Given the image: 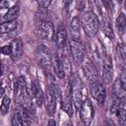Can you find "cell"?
Returning a JSON list of instances; mask_svg holds the SVG:
<instances>
[{"label": "cell", "mask_w": 126, "mask_h": 126, "mask_svg": "<svg viewBox=\"0 0 126 126\" xmlns=\"http://www.w3.org/2000/svg\"><path fill=\"white\" fill-rule=\"evenodd\" d=\"M81 25L86 35L89 37H94L96 34L99 27L98 20L93 11H87L82 15Z\"/></svg>", "instance_id": "obj_1"}, {"label": "cell", "mask_w": 126, "mask_h": 126, "mask_svg": "<svg viewBox=\"0 0 126 126\" xmlns=\"http://www.w3.org/2000/svg\"><path fill=\"white\" fill-rule=\"evenodd\" d=\"M69 51L76 64H82L85 58V47L79 38H72L69 41Z\"/></svg>", "instance_id": "obj_2"}, {"label": "cell", "mask_w": 126, "mask_h": 126, "mask_svg": "<svg viewBox=\"0 0 126 126\" xmlns=\"http://www.w3.org/2000/svg\"><path fill=\"white\" fill-rule=\"evenodd\" d=\"M80 117H81L83 124L85 125L91 124L94 118V108H93L91 100L88 97H86L82 101V104L80 106Z\"/></svg>", "instance_id": "obj_3"}, {"label": "cell", "mask_w": 126, "mask_h": 126, "mask_svg": "<svg viewBox=\"0 0 126 126\" xmlns=\"http://www.w3.org/2000/svg\"><path fill=\"white\" fill-rule=\"evenodd\" d=\"M70 97L74 103V106L77 109H80V106L83 101V93H82V87L78 79H74L71 84L70 88Z\"/></svg>", "instance_id": "obj_4"}, {"label": "cell", "mask_w": 126, "mask_h": 126, "mask_svg": "<svg viewBox=\"0 0 126 126\" xmlns=\"http://www.w3.org/2000/svg\"><path fill=\"white\" fill-rule=\"evenodd\" d=\"M82 68H83V71H84V73H85V75H86V77L88 78L89 81L95 82L98 79L97 68H96V66L94 65V63L91 59L87 58V59L83 60Z\"/></svg>", "instance_id": "obj_5"}, {"label": "cell", "mask_w": 126, "mask_h": 126, "mask_svg": "<svg viewBox=\"0 0 126 126\" xmlns=\"http://www.w3.org/2000/svg\"><path fill=\"white\" fill-rule=\"evenodd\" d=\"M36 58L40 65L48 67L52 63V55L46 45H39L36 49Z\"/></svg>", "instance_id": "obj_6"}, {"label": "cell", "mask_w": 126, "mask_h": 126, "mask_svg": "<svg viewBox=\"0 0 126 126\" xmlns=\"http://www.w3.org/2000/svg\"><path fill=\"white\" fill-rule=\"evenodd\" d=\"M90 92L92 96L98 101L99 103L104 102L105 97H106V93H105V88L102 84L98 83V82H92L91 86H90Z\"/></svg>", "instance_id": "obj_7"}, {"label": "cell", "mask_w": 126, "mask_h": 126, "mask_svg": "<svg viewBox=\"0 0 126 126\" xmlns=\"http://www.w3.org/2000/svg\"><path fill=\"white\" fill-rule=\"evenodd\" d=\"M39 35L42 39L44 40H52L55 37V32H54V27L51 22L48 21H43L38 29Z\"/></svg>", "instance_id": "obj_8"}, {"label": "cell", "mask_w": 126, "mask_h": 126, "mask_svg": "<svg viewBox=\"0 0 126 126\" xmlns=\"http://www.w3.org/2000/svg\"><path fill=\"white\" fill-rule=\"evenodd\" d=\"M56 101H57V98H56L55 94H54V88H48V90L46 91V95H45V98H44V103H45L46 112L49 115H53L55 113Z\"/></svg>", "instance_id": "obj_9"}, {"label": "cell", "mask_w": 126, "mask_h": 126, "mask_svg": "<svg viewBox=\"0 0 126 126\" xmlns=\"http://www.w3.org/2000/svg\"><path fill=\"white\" fill-rule=\"evenodd\" d=\"M102 72L103 81L108 84L112 80V60L109 55H104L102 58Z\"/></svg>", "instance_id": "obj_10"}, {"label": "cell", "mask_w": 126, "mask_h": 126, "mask_svg": "<svg viewBox=\"0 0 126 126\" xmlns=\"http://www.w3.org/2000/svg\"><path fill=\"white\" fill-rule=\"evenodd\" d=\"M55 42L58 48L60 49H64L66 42H67V32L65 30V27L61 24L58 26L57 30H56V33H55Z\"/></svg>", "instance_id": "obj_11"}, {"label": "cell", "mask_w": 126, "mask_h": 126, "mask_svg": "<svg viewBox=\"0 0 126 126\" xmlns=\"http://www.w3.org/2000/svg\"><path fill=\"white\" fill-rule=\"evenodd\" d=\"M11 46H12L11 58H12V60L17 61V60H19L22 57L23 52H24V44H23V41L20 38H16V39H14L12 41Z\"/></svg>", "instance_id": "obj_12"}, {"label": "cell", "mask_w": 126, "mask_h": 126, "mask_svg": "<svg viewBox=\"0 0 126 126\" xmlns=\"http://www.w3.org/2000/svg\"><path fill=\"white\" fill-rule=\"evenodd\" d=\"M52 65H53V69H54L55 75L60 79L64 78V76H65V68H64L62 60L57 56V54H55L52 57Z\"/></svg>", "instance_id": "obj_13"}, {"label": "cell", "mask_w": 126, "mask_h": 126, "mask_svg": "<svg viewBox=\"0 0 126 126\" xmlns=\"http://www.w3.org/2000/svg\"><path fill=\"white\" fill-rule=\"evenodd\" d=\"M19 12H20V8L18 5H15L13 7H11L7 13L5 14L4 16V21L5 22H11V21H16L18 15H19Z\"/></svg>", "instance_id": "obj_14"}, {"label": "cell", "mask_w": 126, "mask_h": 126, "mask_svg": "<svg viewBox=\"0 0 126 126\" xmlns=\"http://www.w3.org/2000/svg\"><path fill=\"white\" fill-rule=\"evenodd\" d=\"M115 26H116L117 31L121 34H123L125 32V31H126V16L123 13H120L119 16L116 18Z\"/></svg>", "instance_id": "obj_15"}, {"label": "cell", "mask_w": 126, "mask_h": 126, "mask_svg": "<svg viewBox=\"0 0 126 126\" xmlns=\"http://www.w3.org/2000/svg\"><path fill=\"white\" fill-rule=\"evenodd\" d=\"M17 27H18L17 21L4 22V23H2V25L0 27V31H1V33H8V32L15 31L17 29Z\"/></svg>", "instance_id": "obj_16"}, {"label": "cell", "mask_w": 126, "mask_h": 126, "mask_svg": "<svg viewBox=\"0 0 126 126\" xmlns=\"http://www.w3.org/2000/svg\"><path fill=\"white\" fill-rule=\"evenodd\" d=\"M113 93L116 96V98H120L123 96V94L125 93L124 89H123V86L121 84V81L120 79H117L113 85Z\"/></svg>", "instance_id": "obj_17"}, {"label": "cell", "mask_w": 126, "mask_h": 126, "mask_svg": "<svg viewBox=\"0 0 126 126\" xmlns=\"http://www.w3.org/2000/svg\"><path fill=\"white\" fill-rule=\"evenodd\" d=\"M73 101H72V99H71V97L70 96H68L65 100H63L62 101V108L70 115V116H72L73 115Z\"/></svg>", "instance_id": "obj_18"}, {"label": "cell", "mask_w": 126, "mask_h": 126, "mask_svg": "<svg viewBox=\"0 0 126 126\" xmlns=\"http://www.w3.org/2000/svg\"><path fill=\"white\" fill-rule=\"evenodd\" d=\"M44 98H45V96H44V94H43L41 89L38 88V87H36V89H35V94H34V99H35V101H36V104H37L38 106H40V105L44 102Z\"/></svg>", "instance_id": "obj_19"}, {"label": "cell", "mask_w": 126, "mask_h": 126, "mask_svg": "<svg viewBox=\"0 0 126 126\" xmlns=\"http://www.w3.org/2000/svg\"><path fill=\"white\" fill-rule=\"evenodd\" d=\"M10 98L8 97V95H4L2 98V102H1V113L4 115L8 112L9 108H10Z\"/></svg>", "instance_id": "obj_20"}, {"label": "cell", "mask_w": 126, "mask_h": 126, "mask_svg": "<svg viewBox=\"0 0 126 126\" xmlns=\"http://www.w3.org/2000/svg\"><path fill=\"white\" fill-rule=\"evenodd\" d=\"M116 115L118 117V121L121 125H126V109L125 108H118L116 111Z\"/></svg>", "instance_id": "obj_21"}, {"label": "cell", "mask_w": 126, "mask_h": 126, "mask_svg": "<svg viewBox=\"0 0 126 126\" xmlns=\"http://www.w3.org/2000/svg\"><path fill=\"white\" fill-rule=\"evenodd\" d=\"M11 123L13 126H20V125H24V121H23V117H22V114L21 112H17V113H14L13 116H12V120H11Z\"/></svg>", "instance_id": "obj_22"}, {"label": "cell", "mask_w": 126, "mask_h": 126, "mask_svg": "<svg viewBox=\"0 0 126 126\" xmlns=\"http://www.w3.org/2000/svg\"><path fill=\"white\" fill-rule=\"evenodd\" d=\"M29 109L27 108H23L22 111H21V114H22V117H23V121H24V124L26 125H30L32 123V118H31V115H30V112L28 111Z\"/></svg>", "instance_id": "obj_23"}, {"label": "cell", "mask_w": 126, "mask_h": 126, "mask_svg": "<svg viewBox=\"0 0 126 126\" xmlns=\"http://www.w3.org/2000/svg\"><path fill=\"white\" fill-rule=\"evenodd\" d=\"M80 25H81V21H80V19L77 17V16H75L73 19H72V21H71V24H70V26H71V29L74 31V32H79V30H80Z\"/></svg>", "instance_id": "obj_24"}, {"label": "cell", "mask_w": 126, "mask_h": 126, "mask_svg": "<svg viewBox=\"0 0 126 126\" xmlns=\"http://www.w3.org/2000/svg\"><path fill=\"white\" fill-rule=\"evenodd\" d=\"M117 53L122 58V60L126 62V46L124 44H118L117 45Z\"/></svg>", "instance_id": "obj_25"}, {"label": "cell", "mask_w": 126, "mask_h": 126, "mask_svg": "<svg viewBox=\"0 0 126 126\" xmlns=\"http://www.w3.org/2000/svg\"><path fill=\"white\" fill-rule=\"evenodd\" d=\"M50 3H51V0H37L38 6L42 9H46L47 7H49Z\"/></svg>", "instance_id": "obj_26"}, {"label": "cell", "mask_w": 126, "mask_h": 126, "mask_svg": "<svg viewBox=\"0 0 126 126\" xmlns=\"http://www.w3.org/2000/svg\"><path fill=\"white\" fill-rule=\"evenodd\" d=\"M1 51H2V53L4 55H10L11 56V54H12V46H11V44L1 47Z\"/></svg>", "instance_id": "obj_27"}, {"label": "cell", "mask_w": 126, "mask_h": 126, "mask_svg": "<svg viewBox=\"0 0 126 126\" xmlns=\"http://www.w3.org/2000/svg\"><path fill=\"white\" fill-rule=\"evenodd\" d=\"M101 3L107 8V9H109V10H111L112 9V7H113V4H112V0H101Z\"/></svg>", "instance_id": "obj_28"}, {"label": "cell", "mask_w": 126, "mask_h": 126, "mask_svg": "<svg viewBox=\"0 0 126 126\" xmlns=\"http://www.w3.org/2000/svg\"><path fill=\"white\" fill-rule=\"evenodd\" d=\"M85 1L86 0H76V6L79 10H82L83 8H85Z\"/></svg>", "instance_id": "obj_29"}, {"label": "cell", "mask_w": 126, "mask_h": 126, "mask_svg": "<svg viewBox=\"0 0 126 126\" xmlns=\"http://www.w3.org/2000/svg\"><path fill=\"white\" fill-rule=\"evenodd\" d=\"M120 81H121V84H122V86H123L124 91L126 92V74H125V73L122 75V77H121Z\"/></svg>", "instance_id": "obj_30"}, {"label": "cell", "mask_w": 126, "mask_h": 126, "mask_svg": "<svg viewBox=\"0 0 126 126\" xmlns=\"http://www.w3.org/2000/svg\"><path fill=\"white\" fill-rule=\"evenodd\" d=\"M8 1H6V0H1V3H0V6H1V8L2 9H4V8H8Z\"/></svg>", "instance_id": "obj_31"}, {"label": "cell", "mask_w": 126, "mask_h": 126, "mask_svg": "<svg viewBox=\"0 0 126 126\" xmlns=\"http://www.w3.org/2000/svg\"><path fill=\"white\" fill-rule=\"evenodd\" d=\"M73 0H63V3H64V6L66 7V9L69 7V5L71 4V2H72Z\"/></svg>", "instance_id": "obj_32"}, {"label": "cell", "mask_w": 126, "mask_h": 126, "mask_svg": "<svg viewBox=\"0 0 126 126\" xmlns=\"http://www.w3.org/2000/svg\"><path fill=\"white\" fill-rule=\"evenodd\" d=\"M48 124H49V125H55L56 122H55L54 120H49V121H48Z\"/></svg>", "instance_id": "obj_33"}, {"label": "cell", "mask_w": 126, "mask_h": 126, "mask_svg": "<svg viewBox=\"0 0 126 126\" xmlns=\"http://www.w3.org/2000/svg\"><path fill=\"white\" fill-rule=\"evenodd\" d=\"M124 8H125V10H126V0H125V2H124Z\"/></svg>", "instance_id": "obj_34"}, {"label": "cell", "mask_w": 126, "mask_h": 126, "mask_svg": "<svg viewBox=\"0 0 126 126\" xmlns=\"http://www.w3.org/2000/svg\"><path fill=\"white\" fill-rule=\"evenodd\" d=\"M117 1H118V2H121V1H122V0H117Z\"/></svg>", "instance_id": "obj_35"}]
</instances>
